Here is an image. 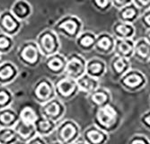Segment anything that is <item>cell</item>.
Here are the masks:
<instances>
[{
	"instance_id": "obj_24",
	"label": "cell",
	"mask_w": 150,
	"mask_h": 144,
	"mask_svg": "<svg viewBox=\"0 0 150 144\" xmlns=\"http://www.w3.org/2000/svg\"><path fill=\"white\" fill-rule=\"evenodd\" d=\"M142 12L133 3L118 10V20L134 24V23L139 20Z\"/></svg>"
},
{
	"instance_id": "obj_13",
	"label": "cell",
	"mask_w": 150,
	"mask_h": 144,
	"mask_svg": "<svg viewBox=\"0 0 150 144\" xmlns=\"http://www.w3.org/2000/svg\"><path fill=\"white\" fill-rule=\"evenodd\" d=\"M44 66L48 72L53 76H62L65 74L67 67V57L61 53H56L47 57L44 61Z\"/></svg>"
},
{
	"instance_id": "obj_16",
	"label": "cell",
	"mask_w": 150,
	"mask_h": 144,
	"mask_svg": "<svg viewBox=\"0 0 150 144\" xmlns=\"http://www.w3.org/2000/svg\"><path fill=\"white\" fill-rule=\"evenodd\" d=\"M107 64L103 60L98 57H93L87 60L86 74L101 80L107 73Z\"/></svg>"
},
{
	"instance_id": "obj_8",
	"label": "cell",
	"mask_w": 150,
	"mask_h": 144,
	"mask_svg": "<svg viewBox=\"0 0 150 144\" xmlns=\"http://www.w3.org/2000/svg\"><path fill=\"white\" fill-rule=\"evenodd\" d=\"M54 87L56 97L64 103L73 99L80 92L76 80L66 76H63L54 83Z\"/></svg>"
},
{
	"instance_id": "obj_19",
	"label": "cell",
	"mask_w": 150,
	"mask_h": 144,
	"mask_svg": "<svg viewBox=\"0 0 150 144\" xmlns=\"http://www.w3.org/2000/svg\"><path fill=\"white\" fill-rule=\"evenodd\" d=\"M135 41L133 39H116L113 54L130 60L134 54Z\"/></svg>"
},
{
	"instance_id": "obj_37",
	"label": "cell",
	"mask_w": 150,
	"mask_h": 144,
	"mask_svg": "<svg viewBox=\"0 0 150 144\" xmlns=\"http://www.w3.org/2000/svg\"><path fill=\"white\" fill-rule=\"evenodd\" d=\"M133 4L141 12L150 8V0H133Z\"/></svg>"
},
{
	"instance_id": "obj_34",
	"label": "cell",
	"mask_w": 150,
	"mask_h": 144,
	"mask_svg": "<svg viewBox=\"0 0 150 144\" xmlns=\"http://www.w3.org/2000/svg\"><path fill=\"white\" fill-rule=\"evenodd\" d=\"M128 144H150V139L144 134L137 133L129 139Z\"/></svg>"
},
{
	"instance_id": "obj_6",
	"label": "cell",
	"mask_w": 150,
	"mask_h": 144,
	"mask_svg": "<svg viewBox=\"0 0 150 144\" xmlns=\"http://www.w3.org/2000/svg\"><path fill=\"white\" fill-rule=\"evenodd\" d=\"M17 56L24 66L30 68L37 67L43 57L37 43L34 42H26L23 43L18 50Z\"/></svg>"
},
{
	"instance_id": "obj_33",
	"label": "cell",
	"mask_w": 150,
	"mask_h": 144,
	"mask_svg": "<svg viewBox=\"0 0 150 144\" xmlns=\"http://www.w3.org/2000/svg\"><path fill=\"white\" fill-rule=\"evenodd\" d=\"M93 7L99 12H107L112 7V0H90Z\"/></svg>"
},
{
	"instance_id": "obj_42",
	"label": "cell",
	"mask_w": 150,
	"mask_h": 144,
	"mask_svg": "<svg viewBox=\"0 0 150 144\" xmlns=\"http://www.w3.org/2000/svg\"><path fill=\"white\" fill-rule=\"evenodd\" d=\"M74 144H86V143L83 140H77L76 142H75Z\"/></svg>"
},
{
	"instance_id": "obj_30",
	"label": "cell",
	"mask_w": 150,
	"mask_h": 144,
	"mask_svg": "<svg viewBox=\"0 0 150 144\" xmlns=\"http://www.w3.org/2000/svg\"><path fill=\"white\" fill-rule=\"evenodd\" d=\"M20 120L26 123H32L34 124L36 119L38 118L39 114L36 113V111L31 107V106H25L23 107L19 113Z\"/></svg>"
},
{
	"instance_id": "obj_20",
	"label": "cell",
	"mask_w": 150,
	"mask_h": 144,
	"mask_svg": "<svg viewBox=\"0 0 150 144\" xmlns=\"http://www.w3.org/2000/svg\"><path fill=\"white\" fill-rule=\"evenodd\" d=\"M133 58L141 63H147L150 59V43L143 36L135 41Z\"/></svg>"
},
{
	"instance_id": "obj_45",
	"label": "cell",
	"mask_w": 150,
	"mask_h": 144,
	"mask_svg": "<svg viewBox=\"0 0 150 144\" xmlns=\"http://www.w3.org/2000/svg\"><path fill=\"white\" fill-rule=\"evenodd\" d=\"M0 59H1V53H0Z\"/></svg>"
},
{
	"instance_id": "obj_9",
	"label": "cell",
	"mask_w": 150,
	"mask_h": 144,
	"mask_svg": "<svg viewBox=\"0 0 150 144\" xmlns=\"http://www.w3.org/2000/svg\"><path fill=\"white\" fill-rule=\"evenodd\" d=\"M40 112V115H42L45 118L59 123V122L64 118L67 112V107L63 101L55 97L54 99L42 104Z\"/></svg>"
},
{
	"instance_id": "obj_21",
	"label": "cell",
	"mask_w": 150,
	"mask_h": 144,
	"mask_svg": "<svg viewBox=\"0 0 150 144\" xmlns=\"http://www.w3.org/2000/svg\"><path fill=\"white\" fill-rule=\"evenodd\" d=\"M96 36L93 32L90 30L83 31L79 36L76 39V46L85 52H90L94 50L95 42H96Z\"/></svg>"
},
{
	"instance_id": "obj_31",
	"label": "cell",
	"mask_w": 150,
	"mask_h": 144,
	"mask_svg": "<svg viewBox=\"0 0 150 144\" xmlns=\"http://www.w3.org/2000/svg\"><path fill=\"white\" fill-rule=\"evenodd\" d=\"M29 10H30L29 5H27L23 1L17 2L13 7V15L16 16V17L20 18V19H23V18H25L27 16H28Z\"/></svg>"
},
{
	"instance_id": "obj_10",
	"label": "cell",
	"mask_w": 150,
	"mask_h": 144,
	"mask_svg": "<svg viewBox=\"0 0 150 144\" xmlns=\"http://www.w3.org/2000/svg\"><path fill=\"white\" fill-rule=\"evenodd\" d=\"M87 60L76 52L69 54L67 57V67L64 76L77 80L79 77L86 74Z\"/></svg>"
},
{
	"instance_id": "obj_36",
	"label": "cell",
	"mask_w": 150,
	"mask_h": 144,
	"mask_svg": "<svg viewBox=\"0 0 150 144\" xmlns=\"http://www.w3.org/2000/svg\"><path fill=\"white\" fill-rule=\"evenodd\" d=\"M140 124L150 132V109L144 112L139 117Z\"/></svg>"
},
{
	"instance_id": "obj_32",
	"label": "cell",
	"mask_w": 150,
	"mask_h": 144,
	"mask_svg": "<svg viewBox=\"0 0 150 144\" xmlns=\"http://www.w3.org/2000/svg\"><path fill=\"white\" fill-rule=\"evenodd\" d=\"M13 41L11 36L0 33V53H8L13 48Z\"/></svg>"
},
{
	"instance_id": "obj_27",
	"label": "cell",
	"mask_w": 150,
	"mask_h": 144,
	"mask_svg": "<svg viewBox=\"0 0 150 144\" xmlns=\"http://www.w3.org/2000/svg\"><path fill=\"white\" fill-rule=\"evenodd\" d=\"M76 82H77V86H78L80 92H84L86 95L92 93L93 91H94L95 89H97L98 87H101L100 85L101 81L99 79L93 78L88 76L87 74H85L84 76L79 77L76 80Z\"/></svg>"
},
{
	"instance_id": "obj_15",
	"label": "cell",
	"mask_w": 150,
	"mask_h": 144,
	"mask_svg": "<svg viewBox=\"0 0 150 144\" xmlns=\"http://www.w3.org/2000/svg\"><path fill=\"white\" fill-rule=\"evenodd\" d=\"M115 40V37L110 33L103 32L97 34L94 50L103 55H109L113 53Z\"/></svg>"
},
{
	"instance_id": "obj_2",
	"label": "cell",
	"mask_w": 150,
	"mask_h": 144,
	"mask_svg": "<svg viewBox=\"0 0 150 144\" xmlns=\"http://www.w3.org/2000/svg\"><path fill=\"white\" fill-rule=\"evenodd\" d=\"M54 31L70 40H75L83 32V23L74 15H67L61 18L54 26Z\"/></svg>"
},
{
	"instance_id": "obj_40",
	"label": "cell",
	"mask_w": 150,
	"mask_h": 144,
	"mask_svg": "<svg viewBox=\"0 0 150 144\" xmlns=\"http://www.w3.org/2000/svg\"><path fill=\"white\" fill-rule=\"evenodd\" d=\"M144 37L146 39V41H147V42L150 43V30H147V31H146Z\"/></svg>"
},
{
	"instance_id": "obj_43",
	"label": "cell",
	"mask_w": 150,
	"mask_h": 144,
	"mask_svg": "<svg viewBox=\"0 0 150 144\" xmlns=\"http://www.w3.org/2000/svg\"><path fill=\"white\" fill-rule=\"evenodd\" d=\"M146 64H147V65H148V67H149V68H150V59H149V60H148V62H147V63H146Z\"/></svg>"
},
{
	"instance_id": "obj_23",
	"label": "cell",
	"mask_w": 150,
	"mask_h": 144,
	"mask_svg": "<svg viewBox=\"0 0 150 144\" xmlns=\"http://www.w3.org/2000/svg\"><path fill=\"white\" fill-rule=\"evenodd\" d=\"M34 126H35L37 135H40L42 137H46V136L50 135L53 133H55L58 123L50 119H47L42 115L40 114L34 123Z\"/></svg>"
},
{
	"instance_id": "obj_12",
	"label": "cell",
	"mask_w": 150,
	"mask_h": 144,
	"mask_svg": "<svg viewBox=\"0 0 150 144\" xmlns=\"http://www.w3.org/2000/svg\"><path fill=\"white\" fill-rule=\"evenodd\" d=\"M82 138L86 144H107L110 134L93 123L84 130Z\"/></svg>"
},
{
	"instance_id": "obj_44",
	"label": "cell",
	"mask_w": 150,
	"mask_h": 144,
	"mask_svg": "<svg viewBox=\"0 0 150 144\" xmlns=\"http://www.w3.org/2000/svg\"><path fill=\"white\" fill-rule=\"evenodd\" d=\"M149 106H150V96H149Z\"/></svg>"
},
{
	"instance_id": "obj_29",
	"label": "cell",
	"mask_w": 150,
	"mask_h": 144,
	"mask_svg": "<svg viewBox=\"0 0 150 144\" xmlns=\"http://www.w3.org/2000/svg\"><path fill=\"white\" fill-rule=\"evenodd\" d=\"M15 100L12 91L6 86H0V110L10 107Z\"/></svg>"
},
{
	"instance_id": "obj_38",
	"label": "cell",
	"mask_w": 150,
	"mask_h": 144,
	"mask_svg": "<svg viewBox=\"0 0 150 144\" xmlns=\"http://www.w3.org/2000/svg\"><path fill=\"white\" fill-rule=\"evenodd\" d=\"M112 7H115L117 10H120L133 3V0H112Z\"/></svg>"
},
{
	"instance_id": "obj_7",
	"label": "cell",
	"mask_w": 150,
	"mask_h": 144,
	"mask_svg": "<svg viewBox=\"0 0 150 144\" xmlns=\"http://www.w3.org/2000/svg\"><path fill=\"white\" fill-rule=\"evenodd\" d=\"M33 96L39 104H43L56 97L54 83L48 77H42L33 86Z\"/></svg>"
},
{
	"instance_id": "obj_14",
	"label": "cell",
	"mask_w": 150,
	"mask_h": 144,
	"mask_svg": "<svg viewBox=\"0 0 150 144\" xmlns=\"http://www.w3.org/2000/svg\"><path fill=\"white\" fill-rule=\"evenodd\" d=\"M109 69H110L113 80L119 81L121 77H123L131 70L130 60L114 55L109 64Z\"/></svg>"
},
{
	"instance_id": "obj_1",
	"label": "cell",
	"mask_w": 150,
	"mask_h": 144,
	"mask_svg": "<svg viewBox=\"0 0 150 144\" xmlns=\"http://www.w3.org/2000/svg\"><path fill=\"white\" fill-rule=\"evenodd\" d=\"M122 120L123 114L112 104L95 109L93 115V124L109 134L116 132L120 126Z\"/></svg>"
},
{
	"instance_id": "obj_17",
	"label": "cell",
	"mask_w": 150,
	"mask_h": 144,
	"mask_svg": "<svg viewBox=\"0 0 150 144\" xmlns=\"http://www.w3.org/2000/svg\"><path fill=\"white\" fill-rule=\"evenodd\" d=\"M19 75V70L15 64L6 61L0 64V86H7L13 82Z\"/></svg>"
},
{
	"instance_id": "obj_35",
	"label": "cell",
	"mask_w": 150,
	"mask_h": 144,
	"mask_svg": "<svg viewBox=\"0 0 150 144\" xmlns=\"http://www.w3.org/2000/svg\"><path fill=\"white\" fill-rule=\"evenodd\" d=\"M139 20H140L141 25L143 26V28L146 31L150 30V8L142 12V14L139 17Z\"/></svg>"
},
{
	"instance_id": "obj_25",
	"label": "cell",
	"mask_w": 150,
	"mask_h": 144,
	"mask_svg": "<svg viewBox=\"0 0 150 144\" xmlns=\"http://www.w3.org/2000/svg\"><path fill=\"white\" fill-rule=\"evenodd\" d=\"M19 120V113L13 108L0 110V128H13Z\"/></svg>"
},
{
	"instance_id": "obj_39",
	"label": "cell",
	"mask_w": 150,
	"mask_h": 144,
	"mask_svg": "<svg viewBox=\"0 0 150 144\" xmlns=\"http://www.w3.org/2000/svg\"><path fill=\"white\" fill-rule=\"evenodd\" d=\"M25 144H48V143L45 140L44 137H42L40 135H36L34 138H33L31 140L26 142Z\"/></svg>"
},
{
	"instance_id": "obj_41",
	"label": "cell",
	"mask_w": 150,
	"mask_h": 144,
	"mask_svg": "<svg viewBox=\"0 0 150 144\" xmlns=\"http://www.w3.org/2000/svg\"><path fill=\"white\" fill-rule=\"evenodd\" d=\"M50 144H66V143H64V142H61V141H59V140H54V141L50 142Z\"/></svg>"
},
{
	"instance_id": "obj_11",
	"label": "cell",
	"mask_w": 150,
	"mask_h": 144,
	"mask_svg": "<svg viewBox=\"0 0 150 144\" xmlns=\"http://www.w3.org/2000/svg\"><path fill=\"white\" fill-rule=\"evenodd\" d=\"M86 99L92 107L98 109L111 104L112 101V95L108 88L100 87L92 93L86 95Z\"/></svg>"
},
{
	"instance_id": "obj_26",
	"label": "cell",
	"mask_w": 150,
	"mask_h": 144,
	"mask_svg": "<svg viewBox=\"0 0 150 144\" xmlns=\"http://www.w3.org/2000/svg\"><path fill=\"white\" fill-rule=\"evenodd\" d=\"M0 27L5 34L12 36L16 34L20 27L18 21L9 13H6L0 19Z\"/></svg>"
},
{
	"instance_id": "obj_5",
	"label": "cell",
	"mask_w": 150,
	"mask_h": 144,
	"mask_svg": "<svg viewBox=\"0 0 150 144\" xmlns=\"http://www.w3.org/2000/svg\"><path fill=\"white\" fill-rule=\"evenodd\" d=\"M36 43L42 54L45 58L59 53L60 49V43L57 33L50 29H47L40 33Z\"/></svg>"
},
{
	"instance_id": "obj_18",
	"label": "cell",
	"mask_w": 150,
	"mask_h": 144,
	"mask_svg": "<svg viewBox=\"0 0 150 144\" xmlns=\"http://www.w3.org/2000/svg\"><path fill=\"white\" fill-rule=\"evenodd\" d=\"M137 33L134 24L116 21L112 26V34L115 39H133Z\"/></svg>"
},
{
	"instance_id": "obj_28",
	"label": "cell",
	"mask_w": 150,
	"mask_h": 144,
	"mask_svg": "<svg viewBox=\"0 0 150 144\" xmlns=\"http://www.w3.org/2000/svg\"><path fill=\"white\" fill-rule=\"evenodd\" d=\"M18 137L13 128H0V144H16Z\"/></svg>"
},
{
	"instance_id": "obj_4",
	"label": "cell",
	"mask_w": 150,
	"mask_h": 144,
	"mask_svg": "<svg viewBox=\"0 0 150 144\" xmlns=\"http://www.w3.org/2000/svg\"><path fill=\"white\" fill-rule=\"evenodd\" d=\"M118 82L124 90L130 93H136L146 87L147 77L142 71L131 69L123 77H121Z\"/></svg>"
},
{
	"instance_id": "obj_22",
	"label": "cell",
	"mask_w": 150,
	"mask_h": 144,
	"mask_svg": "<svg viewBox=\"0 0 150 144\" xmlns=\"http://www.w3.org/2000/svg\"><path fill=\"white\" fill-rule=\"evenodd\" d=\"M13 129H15L16 133L18 140L23 143L28 142L29 140H31L33 138H34L37 135L34 124L26 123L21 120L18 121V123L15 125Z\"/></svg>"
},
{
	"instance_id": "obj_3",
	"label": "cell",
	"mask_w": 150,
	"mask_h": 144,
	"mask_svg": "<svg viewBox=\"0 0 150 144\" xmlns=\"http://www.w3.org/2000/svg\"><path fill=\"white\" fill-rule=\"evenodd\" d=\"M55 134L58 140L66 144H74L81 136V129L76 121L66 119L58 123Z\"/></svg>"
}]
</instances>
